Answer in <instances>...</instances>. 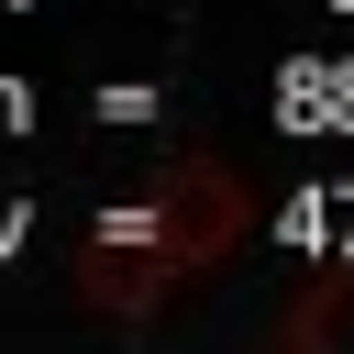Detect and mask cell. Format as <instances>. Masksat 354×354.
Listing matches in <instances>:
<instances>
[{
    "label": "cell",
    "mask_w": 354,
    "mask_h": 354,
    "mask_svg": "<svg viewBox=\"0 0 354 354\" xmlns=\"http://www.w3.org/2000/svg\"><path fill=\"white\" fill-rule=\"evenodd\" d=\"M243 221H254L243 177H232L210 144H188V155H166L133 199H111V210L77 232V299L111 310V321H144L166 288L210 277V266L243 243Z\"/></svg>",
    "instance_id": "1"
},
{
    "label": "cell",
    "mask_w": 354,
    "mask_h": 354,
    "mask_svg": "<svg viewBox=\"0 0 354 354\" xmlns=\"http://www.w3.org/2000/svg\"><path fill=\"white\" fill-rule=\"evenodd\" d=\"M288 343H299V354H354V266H332V277H310V288H299Z\"/></svg>",
    "instance_id": "2"
}]
</instances>
